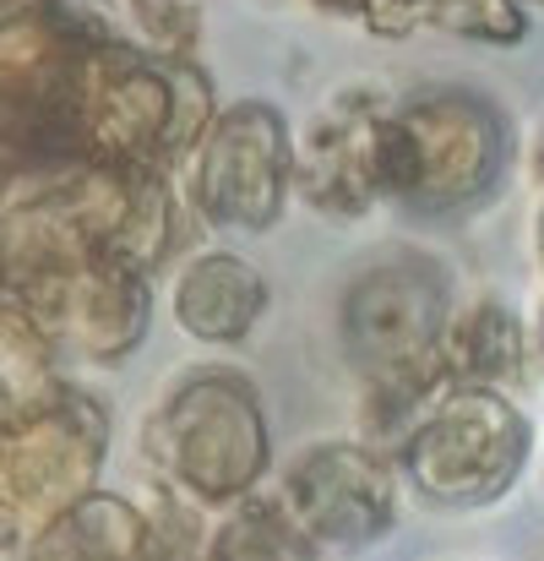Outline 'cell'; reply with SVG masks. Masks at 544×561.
Here are the masks:
<instances>
[{
    "label": "cell",
    "mask_w": 544,
    "mask_h": 561,
    "mask_svg": "<svg viewBox=\"0 0 544 561\" xmlns=\"http://www.w3.org/2000/svg\"><path fill=\"white\" fill-rule=\"evenodd\" d=\"M267 278L240 251H196L175 273V322L196 344H240L267 317Z\"/></svg>",
    "instance_id": "10"
},
{
    "label": "cell",
    "mask_w": 544,
    "mask_h": 561,
    "mask_svg": "<svg viewBox=\"0 0 544 561\" xmlns=\"http://www.w3.org/2000/svg\"><path fill=\"white\" fill-rule=\"evenodd\" d=\"M278 507L316 551L355 557L397 529L403 480L381 442H316L283 469Z\"/></svg>",
    "instance_id": "7"
},
{
    "label": "cell",
    "mask_w": 544,
    "mask_h": 561,
    "mask_svg": "<svg viewBox=\"0 0 544 561\" xmlns=\"http://www.w3.org/2000/svg\"><path fill=\"white\" fill-rule=\"evenodd\" d=\"M540 360H544V322H540Z\"/></svg>",
    "instance_id": "14"
},
{
    "label": "cell",
    "mask_w": 544,
    "mask_h": 561,
    "mask_svg": "<svg viewBox=\"0 0 544 561\" xmlns=\"http://www.w3.org/2000/svg\"><path fill=\"white\" fill-rule=\"evenodd\" d=\"M207 561H322V551L294 529L278 496H240L223 507V524L207 540Z\"/></svg>",
    "instance_id": "12"
},
{
    "label": "cell",
    "mask_w": 544,
    "mask_h": 561,
    "mask_svg": "<svg viewBox=\"0 0 544 561\" xmlns=\"http://www.w3.org/2000/svg\"><path fill=\"white\" fill-rule=\"evenodd\" d=\"M386 99H370L364 88H344L305 131L294 137V191L322 218H364L381 186H375V121Z\"/></svg>",
    "instance_id": "9"
},
{
    "label": "cell",
    "mask_w": 544,
    "mask_h": 561,
    "mask_svg": "<svg viewBox=\"0 0 544 561\" xmlns=\"http://www.w3.org/2000/svg\"><path fill=\"white\" fill-rule=\"evenodd\" d=\"M441 376L512 392L529 376V333H523L518 311L496 295H485L474 306H452L447 333H441Z\"/></svg>",
    "instance_id": "11"
},
{
    "label": "cell",
    "mask_w": 544,
    "mask_h": 561,
    "mask_svg": "<svg viewBox=\"0 0 544 561\" xmlns=\"http://www.w3.org/2000/svg\"><path fill=\"white\" fill-rule=\"evenodd\" d=\"M22 300H27V322L44 333L49 350L115 366L148 333L153 278L109 256H77L22 278Z\"/></svg>",
    "instance_id": "8"
},
{
    "label": "cell",
    "mask_w": 544,
    "mask_h": 561,
    "mask_svg": "<svg viewBox=\"0 0 544 561\" xmlns=\"http://www.w3.org/2000/svg\"><path fill=\"white\" fill-rule=\"evenodd\" d=\"M316 5H322V11H355V16H360L364 0H316Z\"/></svg>",
    "instance_id": "13"
},
{
    "label": "cell",
    "mask_w": 544,
    "mask_h": 561,
    "mask_svg": "<svg viewBox=\"0 0 544 561\" xmlns=\"http://www.w3.org/2000/svg\"><path fill=\"white\" fill-rule=\"evenodd\" d=\"M540 251H544V224H540Z\"/></svg>",
    "instance_id": "16"
},
{
    "label": "cell",
    "mask_w": 544,
    "mask_h": 561,
    "mask_svg": "<svg viewBox=\"0 0 544 561\" xmlns=\"http://www.w3.org/2000/svg\"><path fill=\"white\" fill-rule=\"evenodd\" d=\"M386 453L397 463V480L419 502L468 513L501 502L523 480L534 425L512 392L452 381L392 436Z\"/></svg>",
    "instance_id": "3"
},
{
    "label": "cell",
    "mask_w": 544,
    "mask_h": 561,
    "mask_svg": "<svg viewBox=\"0 0 544 561\" xmlns=\"http://www.w3.org/2000/svg\"><path fill=\"white\" fill-rule=\"evenodd\" d=\"M148 463L190 507H234L267 480L273 442L251 376L207 366L181 376L148 420Z\"/></svg>",
    "instance_id": "4"
},
{
    "label": "cell",
    "mask_w": 544,
    "mask_h": 561,
    "mask_svg": "<svg viewBox=\"0 0 544 561\" xmlns=\"http://www.w3.org/2000/svg\"><path fill=\"white\" fill-rule=\"evenodd\" d=\"M518 159L507 110L463 82L414 88L381 104L375 186L414 218H463L485 207Z\"/></svg>",
    "instance_id": "1"
},
{
    "label": "cell",
    "mask_w": 544,
    "mask_h": 561,
    "mask_svg": "<svg viewBox=\"0 0 544 561\" xmlns=\"http://www.w3.org/2000/svg\"><path fill=\"white\" fill-rule=\"evenodd\" d=\"M131 5H153V0H131Z\"/></svg>",
    "instance_id": "15"
},
{
    "label": "cell",
    "mask_w": 544,
    "mask_h": 561,
    "mask_svg": "<svg viewBox=\"0 0 544 561\" xmlns=\"http://www.w3.org/2000/svg\"><path fill=\"white\" fill-rule=\"evenodd\" d=\"M540 170H544V159H540Z\"/></svg>",
    "instance_id": "17"
},
{
    "label": "cell",
    "mask_w": 544,
    "mask_h": 561,
    "mask_svg": "<svg viewBox=\"0 0 544 561\" xmlns=\"http://www.w3.org/2000/svg\"><path fill=\"white\" fill-rule=\"evenodd\" d=\"M175 181L185 207L212 229H278L294 191V131L283 110L267 99H234L229 110H212Z\"/></svg>",
    "instance_id": "5"
},
{
    "label": "cell",
    "mask_w": 544,
    "mask_h": 561,
    "mask_svg": "<svg viewBox=\"0 0 544 561\" xmlns=\"http://www.w3.org/2000/svg\"><path fill=\"white\" fill-rule=\"evenodd\" d=\"M452 317V278L430 251H392L344 289V350L364 376L370 431L392 442L441 387V333Z\"/></svg>",
    "instance_id": "2"
},
{
    "label": "cell",
    "mask_w": 544,
    "mask_h": 561,
    "mask_svg": "<svg viewBox=\"0 0 544 561\" xmlns=\"http://www.w3.org/2000/svg\"><path fill=\"white\" fill-rule=\"evenodd\" d=\"M104 453L109 420L71 387L33 414L0 420V546L16 551L77 507L99 485Z\"/></svg>",
    "instance_id": "6"
}]
</instances>
